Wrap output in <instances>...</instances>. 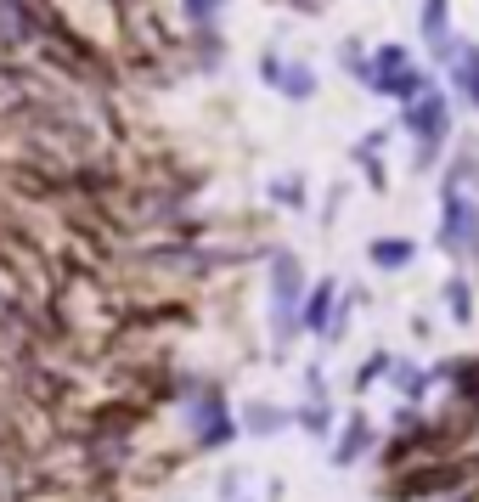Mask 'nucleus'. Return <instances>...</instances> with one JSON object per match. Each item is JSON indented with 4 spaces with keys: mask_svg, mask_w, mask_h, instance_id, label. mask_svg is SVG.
<instances>
[{
    "mask_svg": "<svg viewBox=\"0 0 479 502\" xmlns=\"http://www.w3.org/2000/svg\"><path fill=\"white\" fill-rule=\"evenodd\" d=\"M361 80L378 90V97H395V102H412L429 90V73L412 68V57L400 51V45H378L373 57L361 63Z\"/></svg>",
    "mask_w": 479,
    "mask_h": 502,
    "instance_id": "1",
    "label": "nucleus"
},
{
    "mask_svg": "<svg viewBox=\"0 0 479 502\" xmlns=\"http://www.w3.org/2000/svg\"><path fill=\"white\" fill-rule=\"evenodd\" d=\"M440 243L457 254H479V209L462 197L457 187H445V220H440Z\"/></svg>",
    "mask_w": 479,
    "mask_h": 502,
    "instance_id": "2",
    "label": "nucleus"
},
{
    "mask_svg": "<svg viewBox=\"0 0 479 502\" xmlns=\"http://www.w3.org/2000/svg\"><path fill=\"white\" fill-rule=\"evenodd\" d=\"M406 125H412V135H417L423 147L445 142V130H452V108H445V97H435V85H429L423 97L406 102Z\"/></svg>",
    "mask_w": 479,
    "mask_h": 502,
    "instance_id": "3",
    "label": "nucleus"
},
{
    "mask_svg": "<svg viewBox=\"0 0 479 502\" xmlns=\"http://www.w3.org/2000/svg\"><path fill=\"white\" fill-rule=\"evenodd\" d=\"M423 40L435 45V57L452 63V0H423Z\"/></svg>",
    "mask_w": 479,
    "mask_h": 502,
    "instance_id": "4",
    "label": "nucleus"
},
{
    "mask_svg": "<svg viewBox=\"0 0 479 502\" xmlns=\"http://www.w3.org/2000/svg\"><path fill=\"white\" fill-rule=\"evenodd\" d=\"M266 80L276 85V90H288V97H311V90H316V73L311 68H305V63H282V57H266Z\"/></svg>",
    "mask_w": 479,
    "mask_h": 502,
    "instance_id": "5",
    "label": "nucleus"
},
{
    "mask_svg": "<svg viewBox=\"0 0 479 502\" xmlns=\"http://www.w3.org/2000/svg\"><path fill=\"white\" fill-rule=\"evenodd\" d=\"M452 80H457V97L479 108V45H462L452 57Z\"/></svg>",
    "mask_w": 479,
    "mask_h": 502,
    "instance_id": "6",
    "label": "nucleus"
},
{
    "mask_svg": "<svg viewBox=\"0 0 479 502\" xmlns=\"http://www.w3.org/2000/svg\"><path fill=\"white\" fill-rule=\"evenodd\" d=\"M276 328L293 333V260H276Z\"/></svg>",
    "mask_w": 479,
    "mask_h": 502,
    "instance_id": "7",
    "label": "nucleus"
},
{
    "mask_svg": "<svg viewBox=\"0 0 479 502\" xmlns=\"http://www.w3.org/2000/svg\"><path fill=\"white\" fill-rule=\"evenodd\" d=\"M367 435H373V429L355 418V423H350V440H338V446H333V463H355V458L367 452Z\"/></svg>",
    "mask_w": 479,
    "mask_h": 502,
    "instance_id": "8",
    "label": "nucleus"
},
{
    "mask_svg": "<svg viewBox=\"0 0 479 502\" xmlns=\"http://www.w3.org/2000/svg\"><path fill=\"white\" fill-rule=\"evenodd\" d=\"M373 260H378L383 271H390V266H406V260H412V243H406V237H395V243H373Z\"/></svg>",
    "mask_w": 479,
    "mask_h": 502,
    "instance_id": "9",
    "label": "nucleus"
},
{
    "mask_svg": "<svg viewBox=\"0 0 479 502\" xmlns=\"http://www.w3.org/2000/svg\"><path fill=\"white\" fill-rule=\"evenodd\" d=\"M328 305H333V282H321L311 294V311H305V328H328Z\"/></svg>",
    "mask_w": 479,
    "mask_h": 502,
    "instance_id": "10",
    "label": "nucleus"
},
{
    "mask_svg": "<svg viewBox=\"0 0 479 502\" xmlns=\"http://www.w3.org/2000/svg\"><path fill=\"white\" fill-rule=\"evenodd\" d=\"M445 299H452V316H457V322H468V316H474V305H468V282H452V288H445Z\"/></svg>",
    "mask_w": 479,
    "mask_h": 502,
    "instance_id": "11",
    "label": "nucleus"
},
{
    "mask_svg": "<svg viewBox=\"0 0 479 502\" xmlns=\"http://www.w3.org/2000/svg\"><path fill=\"white\" fill-rule=\"evenodd\" d=\"M220 6H226V0H187V18H192V23H209Z\"/></svg>",
    "mask_w": 479,
    "mask_h": 502,
    "instance_id": "12",
    "label": "nucleus"
}]
</instances>
